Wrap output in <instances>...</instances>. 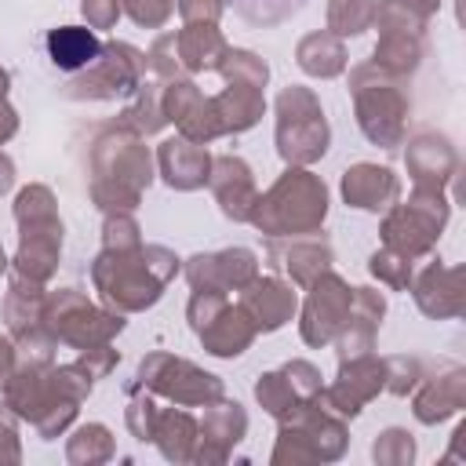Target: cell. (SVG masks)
I'll list each match as a JSON object with an SVG mask.
<instances>
[{
  "mask_svg": "<svg viewBox=\"0 0 466 466\" xmlns=\"http://www.w3.org/2000/svg\"><path fill=\"white\" fill-rule=\"evenodd\" d=\"M178 15L186 18V25H193V22L215 25L222 15V0H178Z\"/></svg>",
  "mask_w": 466,
  "mask_h": 466,
  "instance_id": "cell-48",
  "label": "cell"
},
{
  "mask_svg": "<svg viewBox=\"0 0 466 466\" xmlns=\"http://www.w3.org/2000/svg\"><path fill=\"white\" fill-rule=\"evenodd\" d=\"M255 397H258V404L273 415V419H291L302 404H306V397L291 386V379L284 375V368L280 371H266V375H258V382H255Z\"/></svg>",
  "mask_w": 466,
  "mask_h": 466,
  "instance_id": "cell-35",
  "label": "cell"
},
{
  "mask_svg": "<svg viewBox=\"0 0 466 466\" xmlns=\"http://www.w3.org/2000/svg\"><path fill=\"white\" fill-rule=\"evenodd\" d=\"M408 171L415 178V189L444 193L448 178L459 171V157L444 135H419L408 146Z\"/></svg>",
  "mask_w": 466,
  "mask_h": 466,
  "instance_id": "cell-24",
  "label": "cell"
},
{
  "mask_svg": "<svg viewBox=\"0 0 466 466\" xmlns=\"http://www.w3.org/2000/svg\"><path fill=\"white\" fill-rule=\"evenodd\" d=\"M186 313H189V324H193L197 339L215 357H237L258 335L251 317L240 309V302L233 306L226 295H215V291H193Z\"/></svg>",
  "mask_w": 466,
  "mask_h": 466,
  "instance_id": "cell-12",
  "label": "cell"
},
{
  "mask_svg": "<svg viewBox=\"0 0 466 466\" xmlns=\"http://www.w3.org/2000/svg\"><path fill=\"white\" fill-rule=\"evenodd\" d=\"M120 7L131 15L135 25H146V29H160L171 11H175V0H120Z\"/></svg>",
  "mask_w": 466,
  "mask_h": 466,
  "instance_id": "cell-44",
  "label": "cell"
},
{
  "mask_svg": "<svg viewBox=\"0 0 466 466\" xmlns=\"http://www.w3.org/2000/svg\"><path fill=\"white\" fill-rule=\"evenodd\" d=\"M142 237H138V222L127 215V211H109L106 215V229H102V248H138Z\"/></svg>",
  "mask_w": 466,
  "mask_h": 466,
  "instance_id": "cell-42",
  "label": "cell"
},
{
  "mask_svg": "<svg viewBox=\"0 0 466 466\" xmlns=\"http://www.w3.org/2000/svg\"><path fill=\"white\" fill-rule=\"evenodd\" d=\"M157 164L171 189H200L208 186V175H211V153L200 142H189L182 135L160 142Z\"/></svg>",
  "mask_w": 466,
  "mask_h": 466,
  "instance_id": "cell-23",
  "label": "cell"
},
{
  "mask_svg": "<svg viewBox=\"0 0 466 466\" xmlns=\"http://www.w3.org/2000/svg\"><path fill=\"white\" fill-rule=\"evenodd\" d=\"M350 302H353V288L339 273L324 269L309 284V295H306V306H302V320H299L302 342L306 346H328L339 335V328L350 313Z\"/></svg>",
  "mask_w": 466,
  "mask_h": 466,
  "instance_id": "cell-14",
  "label": "cell"
},
{
  "mask_svg": "<svg viewBox=\"0 0 466 466\" xmlns=\"http://www.w3.org/2000/svg\"><path fill=\"white\" fill-rule=\"evenodd\" d=\"M382 386H386V360H379L375 353H360L342 360L339 379L328 390H320V404L339 419H353Z\"/></svg>",
  "mask_w": 466,
  "mask_h": 466,
  "instance_id": "cell-15",
  "label": "cell"
},
{
  "mask_svg": "<svg viewBox=\"0 0 466 466\" xmlns=\"http://www.w3.org/2000/svg\"><path fill=\"white\" fill-rule=\"evenodd\" d=\"M419 382H422V390L415 393V419L426 426L444 422L448 415H455L466 404V371L462 368H448L444 375H433V379L422 375Z\"/></svg>",
  "mask_w": 466,
  "mask_h": 466,
  "instance_id": "cell-26",
  "label": "cell"
},
{
  "mask_svg": "<svg viewBox=\"0 0 466 466\" xmlns=\"http://www.w3.org/2000/svg\"><path fill=\"white\" fill-rule=\"evenodd\" d=\"M7 84H11V76H7V69H0V98H7Z\"/></svg>",
  "mask_w": 466,
  "mask_h": 466,
  "instance_id": "cell-52",
  "label": "cell"
},
{
  "mask_svg": "<svg viewBox=\"0 0 466 466\" xmlns=\"http://www.w3.org/2000/svg\"><path fill=\"white\" fill-rule=\"evenodd\" d=\"M160 91H164V87H157V84H138V87H135V102L120 113V124H124L127 131H135V135H157V131L167 124Z\"/></svg>",
  "mask_w": 466,
  "mask_h": 466,
  "instance_id": "cell-34",
  "label": "cell"
},
{
  "mask_svg": "<svg viewBox=\"0 0 466 466\" xmlns=\"http://www.w3.org/2000/svg\"><path fill=\"white\" fill-rule=\"evenodd\" d=\"M95 379L80 360L73 364H51V360H22L4 379V400L7 408L33 422L44 441H55L76 415V404L91 393Z\"/></svg>",
  "mask_w": 466,
  "mask_h": 466,
  "instance_id": "cell-1",
  "label": "cell"
},
{
  "mask_svg": "<svg viewBox=\"0 0 466 466\" xmlns=\"http://www.w3.org/2000/svg\"><path fill=\"white\" fill-rule=\"evenodd\" d=\"M211 106H215V116H218V124H222V135L248 131V127L258 124V116L266 113L262 87H251V84H229L222 95L211 98Z\"/></svg>",
  "mask_w": 466,
  "mask_h": 466,
  "instance_id": "cell-30",
  "label": "cell"
},
{
  "mask_svg": "<svg viewBox=\"0 0 466 466\" xmlns=\"http://www.w3.org/2000/svg\"><path fill=\"white\" fill-rule=\"evenodd\" d=\"M218 73H222L229 84H251V87H262L266 76H269V69H266V62H262L258 55H251V51H233V47L226 51Z\"/></svg>",
  "mask_w": 466,
  "mask_h": 466,
  "instance_id": "cell-38",
  "label": "cell"
},
{
  "mask_svg": "<svg viewBox=\"0 0 466 466\" xmlns=\"http://www.w3.org/2000/svg\"><path fill=\"white\" fill-rule=\"evenodd\" d=\"M146 66H149V58L138 51V47H131V44H102V55L87 66V69H80V76L76 80H69L66 84V98H76V102H102V98H116V95H131L138 84H142V76H146Z\"/></svg>",
  "mask_w": 466,
  "mask_h": 466,
  "instance_id": "cell-11",
  "label": "cell"
},
{
  "mask_svg": "<svg viewBox=\"0 0 466 466\" xmlns=\"http://www.w3.org/2000/svg\"><path fill=\"white\" fill-rule=\"evenodd\" d=\"M419 379H422L419 357H386V386H382V390L404 397L408 390L419 386Z\"/></svg>",
  "mask_w": 466,
  "mask_h": 466,
  "instance_id": "cell-43",
  "label": "cell"
},
{
  "mask_svg": "<svg viewBox=\"0 0 466 466\" xmlns=\"http://www.w3.org/2000/svg\"><path fill=\"white\" fill-rule=\"evenodd\" d=\"M138 382L182 408H200L222 397V379L211 371H200L197 364L171 357V353H149L138 364Z\"/></svg>",
  "mask_w": 466,
  "mask_h": 466,
  "instance_id": "cell-13",
  "label": "cell"
},
{
  "mask_svg": "<svg viewBox=\"0 0 466 466\" xmlns=\"http://www.w3.org/2000/svg\"><path fill=\"white\" fill-rule=\"evenodd\" d=\"M7 269V255H4V248H0V273Z\"/></svg>",
  "mask_w": 466,
  "mask_h": 466,
  "instance_id": "cell-53",
  "label": "cell"
},
{
  "mask_svg": "<svg viewBox=\"0 0 466 466\" xmlns=\"http://www.w3.org/2000/svg\"><path fill=\"white\" fill-rule=\"evenodd\" d=\"M448 222V200L433 189H415L408 204H393L382 222V248L404 255L408 262L433 251L441 229Z\"/></svg>",
  "mask_w": 466,
  "mask_h": 466,
  "instance_id": "cell-10",
  "label": "cell"
},
{
  "mask_svg": "<svg viewBox=\"0 0 466 466\" xmlns=\"http://www.w3.org/2000/svg\"><path fill=\"white\" fill-rule=\"evenodd\" d=\"M382 313H386V299H382L379 291H371V288H353L350 313H346L339 335L331 339V342L339 346V360L371 353V342H375V335H379Z\"/></svg>",
  "mask_w": 466,
  "mask_h": 466,
  "instance_id": "cell-21",
  "label": "cell"
},
{
  "mask_svg": "<svg viewBox=\"0 0 466 466\" xmlns=\"http://www.w3.org/2000/svg\"><path fill=\"white\" fill-rule=\"evenodd\" d=\"M371 455L382 466H408L415 459V441H411L408 430H397L393 426V430H382L379 433V441L371 444Z\"/></svg>",
  "mask_w": 466,
  "mask_h": 466,
  "instance_id": "cell-39",
  "label": "cell"
},
{
  "mask_svg": "<svg viewBox=\"0 0 466 466\" xmlns=\"http://www.w3.org/2000/svg\"><path fill=\"white\" fill-rule=\"evenodd\" d=\"M295 306H299L295 291L284 280H277V277H258L255 273L240 288V309L251 317L255 331H277V328H284L291 320Z\"/></svg>",
  "mask_w": 466,
  "mask_h": 466,
  "instance_id": "cell-20",
  "label": "cell"
},
{
  "mask_svg": "<svg viewBox=\"0 0 466 466\" xmlns=\"http://www.w3.org/2000/svg\"><path fill=\"white\" fill-rule=\"evenodd\" d=\"M80 11L87 18V29H109L120 15V0H80Z\"/></svg>",
  "mask_w": 466,
  "mask_h": 466,
  "instance_id": "cell-47",
  "label": "cell"
},
{
  "mask_svg": "<svg viewBox=\"0 0 466 466\" xmlns=\"http://www.w3.org/2000/svg\"><path fill=\"white\" fill-rule=\"evenodd\" d=\"M44 328L51 331L55 342H66L73 350H91L109 342L124 328V313L116 309H98L73 288H58L44 295Z\"/></svg>",
  "mask_w": 466,
  "mask_h": 466,
  "instance_id": "cell-9",
  "label": "cell"
},
{
  "mask_svg": "<svg viewBox=\"0 0 466 466\" xmlns=\"http://www.w3.org/2000/svg\"><path fill=\"white\" fill-rule=\"evenodd\" d=\"M415 302L426 317L433 320H444V317H459L462 306H466V295H462V269L459 266H444L441 258L430 262L419 280H415Z\"/></svg>",
  "mask_w": 466,
  "mask_h": 466,
  "instance_id": "cell-22",
  "label": "cell"
},
{
  "mask_svg": "<svg viewBox=\"0 0 466 466\" xmlns=\"http://www.w3.org/2000/svg\"><path fill=\"white\" fill-rule=\"evenodd\" d=\"M208 186L222 208L226 218L233 222H248L251 218V208L258 200V189H255V178H251V167L240 160V157H215L211 160V175H208Z\"/></svg>",
  "mask_w": 466,
  "mask_h": 466,
  "instance_id": "cell-19",
  "label": "cell"
},
{
  "mask_svg": "<svg viewBox=\"0 0 466 466\" xmlns=\"http://www.w3.org/2000/svg\"><path fill=\"white\" fill-rule=\"evenodd\" d=\"M346 451V426L335 411L320 404V397L306 400L291 419L280 422V437L273 448V462H331Z\"/></svg>",
  "mask_w": 466,
  "mask_h": 466,
  "instance_id": "cell-7",
  "label": "cell"
},
{
  "mask_svg": "<svg viewBox=\"0 0 466 466\" xmlns=\"http://www.w3.org/2000/svg\"><path fill=\"white\" fill-rule=\"evenodd\" d=\"M66 459H69L73 466H95V462L113 459V437H109V430H106L102 422L80 426V430L69 437V444H66Z\"/></svg>",
  "mask_w": 466,
  "mask_h": 466,
  "instance_id": "cell-36",
  "label": "cell"
},
{
  "mask_svg": "<svg viewBox=\"0 0 466 466\" xmlns=\"http://www.w3.org/2000/svg\"><path fill=\"white\" fill-rule=\"evenodd\" d=\"M375 22V0H331L328 4V33L357 36Z\"/></svg>",
  "mask_w": 466,
  "mask_h": 466,
  "instance_id": "cell-37",
  "label": "cell"
},
{
  "mask_svg": "<svg viewBox=\"0 0 466 466\" xmlns=\"http://www.w3.org/2000/svg\"><path fill=\"white\" fill-rule=\"evenodd\" d=\"M437 11V0H382L375 4L379 33H411L426 36V22Z\"/></svg>",
  "mask_w": 466,
  "mask_h": 466,
  "instance_id": "cell-33",
  "label": "cell"
},
{
  "mask_svg": "<svg viewBox=\"0 0 466 466\" xmlns=\"http://www.w3.org/2000/svg\"><path fill=\"white\" fill-rule=\"evenodd\" d=\"M153 182V160L142 146V135L124 124L102 131L91 149V200L109 211H135L142 189Z\"/></svg>",
  "mask_w": 466,
  "mask_h": 466,
  "instance_id": "cell-3",
  "label": "cell"
},
{
  "mask_svg": "<svg viewBox=\"0 0 466 466\" xmlns=\"http://www.w3.org/2000/svg\"><path fill=\"white\" fill-rule=\"evenodd\" d=\"M18 131V113L7 106V98H0V142H7Z\"/></svg>",
  "mask_w": 466,
  "mask_h": 466,
  "instance_id": "cell-49",
  "label": "cell"
},
{
  "mask_svg": "<svg viewBox=\"0 0 466 466\" xmlns=\"http://www.w3.org/2000/svg\"><path fill=\"white\" fill-rule=\"evenodd\" d=\"M157 404L149 397V390L142 382L131 386V400H127V430L138 437V441H153V426H157Z\"/></svg>",
  "mask_w": 466,
  "mask_h": 466,
  "instance_id": "cell-40",
  "label": "cell"
},
{
  "mask_svg": "<svg viewBox=\"0 0 466 466\" xmlns=\"http://www.w3.org/2000/svg\"><path fill=\"white\" fill-rule=\"evenodd\" d=\"M22 448H18V415L7 408V400L0 404V462H18Z\"/></svg>",
  "mask_w": 466,
  "mask_h": 466,
  "instance_id": "cell-46",
  "label": "cell"
},
{
  "mask_svg": "<svg viewBox=\"0 0 466 466\" xmlns=\"http://www.w3.org/2000/svg\"><path fill=\"white\" fill-rule=\"evenodd\" d=\"M255 273H258V262H255V255L248 248H226V251H211V255H193L186 262V280L193 284V291H215V295L240 291Z\"/></svg>",
  "mask_w": 466,
  "mask_h": 466,
  "instance_id": "cell-17",
  "label": "cell"
},
{
  "mask_svg": "<svg viewBox=\"0 0 466 466\" xmlns=\"http://www.w3.org/2000/svg\"><path fill=\"white\" fill-rule=\"evenodd\" d=\"M269 255L277 258V266H284L291 273V280L299 288H309L328 266H331V244L328 237L320 233H302V237H291V244L280 251L277 244H269Z\"/></svg>",
  "mask_w": 466,
  "mask_h": 466,
  "instance_id": "cell-27",
  "label": "cell"
},
{
  "mask_svg": "<svg viewBox=\"0 0 466 466\" xmlns=\"http://www.w3.org/2000/svg\"><path fill=\"white\" fill-rule=\"evenodd\" d=\"M328 120L309 87H284L277 98V149L291 167H306L328 153Z\"/></svg>",
  "mask_w": 466,
  "mask_h": 466,
  "instance_id": "cell-8",
  "label": "cell"
},
{
  "mask_svg": "<svg viewBox=\"0 0 466 466\" xmlns=\"http://www.w3.org/2000/svg\"><path fill=\"white\" fill-rule=\"evenodd\" d=\"M368 269H371V277H379V280H382L386 288H393V291H404V288L411 284V262H408L404 255L390 251V248L375 251L371 262H368Z\"/></svg>",
  "mask_w": 466,
  "mask_h": 466,
  "instance_id": "cell-41",
  "label": "cell"
},
{
  "mask_svg": "<svg viewBox=\"0 0 466 466\" xmlns=\"http://www.w3.org/2000/svg\"><path fill=\"white\" fill-rule=\"evenodd\" d=\"M15 357H18V353H15V342H11V339H0V382L11 375Z\"/></svg>",
  "mask_w": 466,
  "mask_h": 466,
  "instance_id": "cell-50",
  "label": "cell"
},
{
  "mask_svg": "<svg viewBox=\"0 0 466 466\" xmlns=\"http://www.w3.org/2000/svg\"><path fill=\"white\" fill-rule=\"evenodd\" d=\"M15 222H18V255L15 273L29 280H47L62 255V222L55 211V197L47 186H25L15 200Z\"/></svg>",
  "mask_w": 466,
  "mask_h": 466,
  "instance_id": "cell-5",
  "label": "cell"
},
{
  "mask_svg": "<svg viewBox=\"0 0 466 466\" xmlns=\"http://www.w3.org/2000/svg\"><path fill=\"white\" fill-rule=\"evenodd\" d=\"M350 91L357 102V124L360 131L382 146L393 149L404 138V116H408V95L397 73L368 62L350 73Z\"/></svg>",
  "mask_w": 466,
  "mask_h": 466,
  "instance_id": "cell-6",
  "label": "cell"
},
{
  "mask_svg": "<svg viewBox=\"0 0 466 466\" xmlns=\"http://www.w3.org/2000/svg\"><path fill=\"white\" fill-rule=\"evenodd\" d=\"M197 451L193 462H226L233 444L244 437L248 430V415L237 400H211L204 404V419L197 422Z\"/></svg>",
  "mask_w": 466,
  "mask_h": 466,
  "instance_id": "cell-18",
  "label": "cell"
},
{
  "mask_svg": "<svg viewBox=\"0 0 466 466\" xmlns=\"http://www.w3.org/2000/svg\"><path fill=\"white\" fill-rule=\"evenodd\" d=\"M149 66H153V73L164 76V80H175V76L182 73L178 55H175V33H164V36L153 44V51H149Z\"/></svg>",
  "mask_w": 466,
  "mask_h": 466,
  "instance_id": "cell-45",
  "label": "cell"
},
{
  "mask_svg": "<svg viewBox=\"0 0 466 466\" xmlns=\"http://www.w3.org/2000/svg\"><path fill=\"white\" fill-rule=\"evenodd\" d=\"M229 44L222 40V33L208 22H193V25H182L175 33V55H178V66L186 73H208V69H218L222 58H226Z\"/></svg>",
  "mask_w": 466,
  "mask_h": 466,
  "instance_id": "cell-28",
  "label": "cell"
},
{
  "mask_svg": "<svg viewBox=\"0 0 466 466\" xmlns=\"http://www.w3.org/2000/svg\"><path fill=\"white\" fill-rule=\"evenodd\" d=\"M11 186H15V164H11L7 153H0V197H4Z\"/></svg>",
  "mask_w": 466,
  "mask_h": 466,
  "instance_id": "cell-51",
  "label": "cell"
},
{
  "mask_svg": "<svg viewBox=\"0 0 466 466\" xmlns=\"http://www.w3.org/2000/svg\"><path fill=\"white\" fill-rule=\"evenodd\" d=\"M342 197L346 204L353 208H364V211H386L397 204L400 197V182L390 167H379V164H353L346 175H342Z\"/></svg>",
  "mask_w": 466,
  "mask_h": 466,
  "instance_id": "cell-25",
  "label": "cell"
},
{
  "mask_svg": "<svg viewBox=\"0 0 466 466\" xmlns=\"http://www.w3.org/2000/svg\"><path fill=\"white\" fill-rule=\"evenodd\" d=\"M175 273H178V258L160 244H138L124 251L102 248V255L91 266L102 302L116 313H138L153 306Z\"/></svg>",
  "mask_w": 466,
  "mask_h": 466,
  "instance_id": "cell-2",
  "label": "cell"
},
{
  "mask_svg": "<svg viewBox=\"0 0 466 466\" xmlns=\"http://www.w3.org/2000/svg\"><path fill=\"white\" fill-rule=\"evenodd\" d=\"M160 102H164V116L178 127L182 138L204 146V142H211V138L222 135V124H218V116H215L211 98H208L193 80H182V76L167 80L164 91H160Z\"/></svg>",
  "mask_w": 466,
  "mask_h": 466,
  "instance_id": "cell-16",
  "label": "cell"
},
{
  "mask_svg": "<svg viewBox=\"0 0 466 466\" xmlns=\"http://www.w3.org/2000/svg\"><path fill=\"white\" fill-rule=\"evenodd\" d=\"M47 55L62 73H80L102 55V40L84 25H58L47 33Z\"/></svg>",
  "mask_w": 466,
  "mask_h": 466,
  "instance_id": "cell-29",
  "label": "cell"
},
{
  "mask_svg": "<svg viewBox=\"0 0 466 466\" xmlns=\"http://www.w3.org/2000/svg\"><path fill=\"white\" fill-rule=\"evenodd\" d=\"M197 422L189 411L182 408H167V411H157V426H153V444L164 451V459L171 462H193V451H197Z\"/></svg>",
  "mask_w": 466,
  "mask_h": 466,
  "instance_id": "cell-31",
  "label": "cell"
},
{
  "mask_svg": "<svg viewBox=\"0 0 466 466\" xmlns=\"http://www.w3.org/2000/svg\"><path fill=\"white\" fill-rule=\"evenodd\" d=\"M299 66L309 73V76H339L346 69V47H342V36L335 33H309L299 40V51H295Z\"/></svg>",
  "mask_w": 466,
  "mask_h": 466,
  "instance_id": "cell-32",
  "label": "cell"
},
{
  "mask_svg": "<svg viewBox=\"0 0 466 466\" xmlns=\"http://www.w3.org/2000/svg\"><path fill=\"white\" fill-rule=\"evenodd\" d=\"M328 215V189L306 167H288L266 197L255 200L251 218L266 237H302L317 233Z\"/></svg>",
  "mask_w": 466,
  "mask_h": 466,
  "instance_id": "cell-4",
  "label": "cell"
}]
</instances>
